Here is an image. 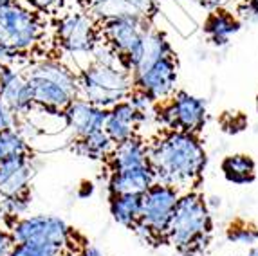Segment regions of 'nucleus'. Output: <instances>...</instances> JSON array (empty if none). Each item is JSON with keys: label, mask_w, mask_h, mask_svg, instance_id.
I'll return each instance as SVG.
<instances>
[{"label": "nucleus", "mask_w": 258, "mask_h": 256, "mask_svg": "<svg viewBox=\"0 0 258 256\" xmlns=\"http://www.w3.org/2000/svg\"><path fill=\"white\" fill-rule=\"evenodd\" d=\"M148 162L157 182L175 189L194 188L206 166V152L195 134L166 130L148 145Z\"/></svg>", "instance_id": "obj_1"}, {"label": "nucleus", "mask_w": 258, "mask_h": 256, "mask_svg": "<svg viewBox=\"0 0 258 256\" xmlns=\"http://www.w3.org/2000/svg\"><path fill=\"white\" fill-rule=\"evenodd\" d=\"M211 233V215L203 197L186 191L179 197L168 224L166 242L175 245L186 256H194L206 247Z\"/></svg>", "instance_id": "obj_2"}, {"label": "nucleus", "mask_w": 258, "mask_h": 256, "mask_svg": "<svg viewBox=\"0 0 258 256\" xmlns=\"http://www.w3.org/2000/svg\"><path fill=\"white\" fill-rule=\"evenodd\" d=\"M45 38L43 15L36 13L20 0L0 4V45L17 52L22 58L42 45Z\"/></svg>", "instance_id": "obj_3"}, {"label": "nucleus", "mask_w": 258, "mask_h": 256, "mask_svg": "<svg viewBox=\"0 0 258 256\" xmlns=\"http://www.w3.org/2000/svg\"><path fill=\"white\" fill-rule=\"evenodd\" d=\"M134 90V78L123 65L92 61L78 74V98L101 108H110L126 99Z\"/></svg>", "instance_id": "obj_4"}, {"label": "nucleus", "mask_w": 258, "mask_h": 256, "mask_svg": "<svg viewBox=\"0 0 258 256\" xmlns=\"http://www.w3.org/2000/svg\"><path fill=\"white\" fill-rule=\"evenodd\" d=\"M99 24V40L117 52L132 74L141 54L145 34L150 29L148 20L141 17H116L101 20Z\"/></svg>", "instance_id": "obj_5"}, {"label": "nucleus", "mask_w": 258, "mask_h": 256, "mask_svg": "<svg viewBox=\"0 0 258 256\" xmlns=\"http://www.w3.org/2000/svg\"><path fill=\"white\" fill-rule=\"evenodd\" d=\"M181 191L163 182H154L141 195V218L136 229L141 231L147 240L163 242L166 240L168 224L172 220L173 209Z\"/></svg>", "instance_id": "obj_6"}, {"label": "nucleus", "mask_w": 258, "mask_h": 256, "mask_svg": "<svg viewBox=\"0 0 258 256\" xmlns=\"http://www.w3.org/2000/svg\"><path fill=\"white\" fill-rule=\"evenodd\" d=\"M17 243H49L67 249L73 242V229L56 215H29L9 224Z\"/></svg>", "instance_id": "obj_7"}, {"label": "nucleus", "mask_w": 258, "mask_h": 256, "mask_svg": "<svg viewBox=\"0 0 258 256\" xmlns=\"http://www.w3.org/2000/svg\"><path fill=\"white\" fill-rule=\"evenodd\" d=\"M56 43L71 54H85L99 42L98 20L89 11H69L54 24Z\"/></svg>", "instance_id": "obj_8"}, {"label": "nucleus", "mask_w": 258, "mask_h": 256, "mask_svg": "<svg viewBox=\"0 0 258 256\" xmlns=\"http://www.w3.org/2000/svg\"><path fill=\"white\" fill-rule=\"evenodd\" d=\"M159 117L168 130H179L197 136V132L206 123V103L188 92H177L168 101H164Z\"/></svg>", "instance_id": "obj_9"}, {"label": "nucleus", "mask_w": 258, "mask_h": 256, "mask_svg": "<svg viewBox=\"0 0 258 256\" xmlns=\"http://www.w3.org/2000/svg\"><path fill=\"white\" fill-rule=\"evenodd\" d=\"M177 63L173 54L164 56L143 73L134 76V90L145 94L154 103H164L175 94Z\"/></svg>", "instance_id": "obj_10"}, {"label": "nucleus", "mask_w": 258, "mask_h": 256, "mask_svg": "<svg viewBox=\"0 0 258 256\" xmlns=\"http://www.w3.org/2000/svg\"><path fill=\"white\" fill-rule=\"evenodd\" d=\"M0 98L17 117L29 115L35 108L26 74L15 65H0Z\"/></svg>", "instance_id": "obj_11"}, {"label": "nucleus", "mask_w": 258, "mask_h": 256, "mask_svg": "<svg viewBox=\"0 0 258 256\" xmlns=\"http://www.w3.org/2000/svg\"><path fill=\"white\" fill-rule=\"evenodd\" d=\"M107 112L108 108H101L87 99L76 98L61 114H63L67 126L74 132V136L85 137L92 132L103 130Z\"/></svg>", "instance_id": "obj_12"}, {"label": "nucleus", "mask_w": 258, "mask_h": 256, "mask_svg": "<svg viewBox=\"0 0 258 256\" xmlns=\"http://www.w3.org/2000/svg\"><path fill=\"white\" fill-rule=\"evenodd\" d=\"M24 74H26L27 83H29L35 107L45 108V110L51 112H63L78 98L71 90L58 85L54 81L47 80V78L38 76V74L33 73H26V71H24Z\"/></svg>", "instance_id": "obj_13"}, {"label": "nucleus", "mask_w": 258, "mask_h": 256, "mask_svg": "<svg viewBox=\"0 0 258 256\" xmlns=\"http://www.w3.org/2000/svg\"><path fill=\"white\" fill-rule=\"evenodd\" d=\"M141 123V114L134 108V105L126 98L108 108L103 130L107 132V136L110 137V141L114 145H119V143L128 141L130 137L136 136V130Z\"/></svg>", "instance_id": "obj_14"}, {"label": "nucleus", "mask_w": 258, "mask_h": 256, "mask_svg": "<svg viewBox=\"0 0 258 256\" xmlns=\"http://www.w3.org/2000/svg\"><path fill=\"white\" fill-rule=\"evenodd\" d=\"M33 175H35V166H33L31 155L2 161L0 162V197L27 193Z\"/></svg>", "instance_id": "obj_15"}, {"label": "nucleus", "mask_w": 258, "mask_h": 256, "mask_svg": "<svg viewBox=\"0 0 258 256\" xmlns=\"http://www.w3.org/2000/svg\"><path fill=\"white\" fill-rule=\"evenodd\" d=\"M157 182L150 164L126 170L110 171L108 191L112 195H143L152 184Z\"/></svg>", "instance_id": "obj_16"}, {"label": "nucleus", "mask_w": 258, "mask_h": 256, "mask_svg": "<svg viewBox=\"0 0 258 256\" xmlns=\"http://www.w3.org/2000/svg\"><path fill=\"white\" fill-rule=\"evenodd\" d=\"M150 164L148 162V143H145L141 137L134 136L128 141L119 143L114 146L112 154L108 155V166L110 171L126 170V168H138Z\"/></svg>", "instance_id": "obj_17"}, {"label": "nucleus", "mask_w": 258, "mask_h": 256, "mask_svg": "<svg viewBox=\"0 0 258 256\" xmlns=\"http://www.w3.org/2000/svg\"><path fill=\"white\" fill-rule=\"evenodd\" d=\"M26 73H33V74H38V76L47 78V80L65 87V89L71 90L73 94L78 96V74L74 73L71 67H67L63 61L43 58V60L33 61V63L27 67Z\"/></svg>", "instance_id": "obj_18"}, {"label": "nucleus", "mask_w": 258, "mask_h": 256, "mask_svg": "<svg viewBox=\"0 0 258 256\" xmlns=\"http://www.w3.org/2000/svg\"><path fill=\"white\" fill-rule=\"evenodd\" d=\"M238 29H240V22L237 20V17H233L224 9H215L204 24V33L215 45H226L233 34L238 33Z\"/></svg>", "instance_id": "obj_19"}, {"label": "nucleus", "mask_w": 258, "mask_h": 256, "mask_svg": "<svg viewBox=\"0 0 258 256\" xmlns=\"http://www.w3.org/2000/svg\"><path fill=\"white\" fill-rule=\"evenodd\" d=\"M173 54L172 47L168 40L164 38V34H161L159 31L148 29V33L145 34V40H143V47H141V54H139L138 65L134 67L132 71V78L136 74L143 73L147 67H150L152 63H155L157 60L164 58V56Z\"/></svg>", "instance_id": "obj_20"}, {"label": "nucleus", "mask_w": 258, "mask_h": 256, "mask_svg": "<svg viewBox=\"0 0 258 256\" xmlns=\"http://www.w3.org/2000/svg\"><path fill=\"white\" fill-rule=\"evenodd\" d=\"M110 213L117 224L136 229L141 218V195H112Z\"/></svg>", "instance_id": "obj_21"}, {"label": "nucleus", "mask_w": 258, "mask_h": 256, "mask_svg": "<svg viewBox=\"0 0 258 256\" xmlns=\"http://www.w3.org/2000/svg\"><path fill=\"white\" fill-rule=\"evenodd\" d=\"M220 168H222L226 180L231 184H238V186L253 182L254 175H256V164L249 155L245 154L228 155L222 161Z\"/></svg>", "instance_id": "obj_22"}, {"label": "nucleus", "mask_w": 258, "mask_h": 256, "mask_svg": "<svg viewBox=\"0 0 258 256\" xmlns=\"http://www.w3.org/2000/svg\"><path fill=\"white\" fill-rule=\"evenodd\" d=\"M114 146L116 145L110 141L107 132L105 130H98V132H92L85 137H76L74 152L78 155H82V157L99 161V159H108Z\"/></svg>", "instance_id": "obj_23"}, {"label": "nucleus", "mask_w": 258, "mask_h": 256, "mask_svg": "<svg viewBox=\"0 0 258 256\" xmlns=\"http://www.w3.org/2000/svg\"><path fill=\"white\" fill-rule=\"evenodd\" d=\"M31 155V146L18 126L0 130V162Z\"/></svg>", "instance_id": "obj_24"}, {"label": "nucleus", "mask_w": 258, "mask_h": 256, "mask_svg": "<svg viewBox=\"0 0 258 256\" xmlns=\"http://www.w3.org/2000/svg\"><path fill=\"white\" fill-rule=\"evenodd\" d=\"M31 206V193H18V195H8L0 197V215L9 224L20 217H26L27 209Z\"/></svg>", "instance_id": "obj_25"}, {"label": "nucleus", "mask_w": 258, "mask_h": 256, "mask_svg": "<svg viewBox=\"0 0 258 256\" xmlns=\"http://www.w3.org/2000/svg\"><path fill=\"white\" fill-rule=\"evenodd\" d=\"M67 249L49 243H15L9 256H65Z\"/></svg>", "instance_id": "obj_26"}, {"label": "nucleus", "mask_w": 258, "mask_h": 256, "mask_svg": "<svg viewBox=\"0 0 258 256\" xmlns=\"http://www.w3.org/2000/svg\"><path fill=\"white\" fill-rule=\"evenodd\" d=\"M229 242L240 243V245H253L258 242V229L253 224L247 222H235L226 231Z\"/></svg>", "instance_id": "obj_27"}, {"label": "nucleus", "mask_w": 258, "mask_h": 256, "mask_svg": "<svg viewBox=\"0 0 258 256\" xmlns=\"http://www.w3.org/2000/svg\"><path fill=\"white\" fill-rule=\"evenodd\" d=\"M40 15H54L63 9L65 0H20Z\"/></svg>", "instance_id": "obj_28"}, {"label": "nucleus", "mask_w": 258, "mask_h": 256, "mask_svg": "<svg viewBox=\"0 0 258 256\" xmlns=\"http://www.w3.org/2000/svg\"><path fill=\"white\" fill-rule=\"evenodd\" d=\"M13 126H18V117L9 110L8 105L2 101V98H0V130H4V128H13Z\"/></svg>", "instance_id": "obj_29"}, {"label": "nucleus", "mask_w": 258, "mask_h": 256, "mask_svg": "<svg viewBox=\"0 0 258 256\" xmlns=\"http://www.w3.org/2000/svg\"><path fill=\"white\" fill-rule=\"evenodd\" d=\"M15 238L11 235V231L6 226H0V256H9L11 249L15 247Z\"/></svg>", "instance_id": "obj_30"}, {"label": "nucleus", "mask_w": 258, "mask_h": 256, "mask_svg": "<svg viewBox=\"0 0 258 256\" xmlns=\"http://www.w3.org/2000/svg\"><path fill=\"white\" fill-rule=\"evenodd\" d=\"M26 58H22L17 52L9 51V49L0 45V65H18L20 61H24Z\"/></svg>", "instance_id": "obj_31"}, {"label": "nucleus", "mask_w": 258, "mask_h": 256, "mask_svg": "<svg viewBox=\"0 0 258 256\" xmlns=\"http://www.w3.org/2000/svg\"><path fill=\"white\" fill-rule=\"evenodd\" d=\"M78 256H105V254L98 247H94V245H83L80 249V254Z\"/></svg>", "instance_id": "obj_32"}, {"label": "nucleus", "mask_w": 258, "mask_h": 256, "mask_svg": "<svg viewBox=\"0 0 258 256\" xmlns=\"http://www.w3.org/2000/svg\"><path fill=\"white\" fill-rule=\"evenodd\" d=\"M228 0H206V4L210 6L211 9H222V6L226 4Z\"/></svg>", "instance_id": "obj_33"}, {"label": "nucleus", "mask_w": 258, "mask_h": 256, "mask_svg": "<svg viewBox=\"0 0 258 256\" xmlns=\"http://www.w3.org/2000/svg\"><path fill=\"white\" fill-rule=\"evenodd\" d=\"M247 9H249V13H253L258 18V0H247Z\"/></svg>", "instance_id": "obj_34"}, {"label": "nucleus", "mask_w": 258, "mask_h": 256, "mask_svg": "<svg viewBox=\"0 0 258 256\" xmlns=\"http://www.w3.org/2000/svg\"><path fill=\"white\" fill-rule=\"evenodd\" d=\"M73 2H76V4H82V6H85V8H89V6L92 4V0H73Z\"/></svg>", "instance_id": "obj_35"}, {"label": "nucleus", "mask_w": 258, "mask_h": 256, "mask_svg": "<svg viewBox=\"0 0 258 256\" xmlns=\"http://www.w3.org/2000/svg\"><path fill=\"white\" fill-rule=\"evenodd\" d=\"M247 256H258V245H253L247 252Z\"/></svg>", "instance_id": "obj_36"}, {"label": "nucleus", "mask_w": 258, "mask_h": 256, "mask_svg": "<svg viewBox=\"0 0 258 256\" xmlns=\"http://www.w3.org/2000/svg\"><path fill=\"white\" fill-rule=\"evenodd\" d=\"M8 2H13V0H0V4H8Z\"/></svg>", "instance_id": "obj_37"}, {"label": "nucleus", "mask_w": 258, "mask_h": 256, "mask_svg": "<svg viewBox=\"0 0 258 256\" xmlns=\"http://www.w3.org/2000/svg\"><path fill=\"white\" fill-rule=\"evenodd\" d=\"M256 110H258V98H256Z\"/></svg>", "instance_id": "obj_38"}]
</instances>
